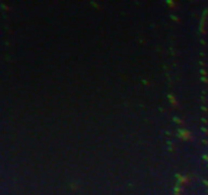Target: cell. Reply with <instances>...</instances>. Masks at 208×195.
Here are the masks:
<instances>
[{
	"label": "cell",
	"instance_id": "6da1fadb",
	"mask_svg": "<svg viewBox=\"0 0 208 195\" xmlns=\"http://www.w3.org/2000/svg\"><path fill=\"white\" fill-rule=\"evenodd\" d=\"M180 136H181V138H183L185 140H190L192 138L191 132L188 130H180Z\"/></svg>",
	"mask_w": 208,
	"mask_h": 195
},
{
	"label": "cell",
	"instance_id": "7a4b0ae2",
	"mask_svg": "<svg viewBox=\"0 0 208 195\" xmlns=\"http://www.w3.org/2000/svg\"><path fill=\"white\" fill-rule=\"evenodd\" d=\"M169 100H170V103L173 105L174 107H178V105H179V103H178L177 99H176L173 95H170V96H169Z\"/></svg>",
	"mask_w": 208,
	"mask_h": 195
},
{
	"label": "cell",
	"instance_id": "3957f363",
	"mask_svg": "<svg viewBox=\"0 0 208 195\" xmlns=\"http://www.w3.org/2000/svg\"><path fill=\"white\" fill-rule=\"evenodd\" d=\"M168 4H169V5H170V6H171L173 9H174V8L176 7V5H177V4H176L175 2H173V1H169V2H168Z\"/></svg>",
	"mask_w": 208,
	"mask_h": 195
}]
</instances>
